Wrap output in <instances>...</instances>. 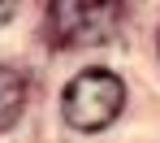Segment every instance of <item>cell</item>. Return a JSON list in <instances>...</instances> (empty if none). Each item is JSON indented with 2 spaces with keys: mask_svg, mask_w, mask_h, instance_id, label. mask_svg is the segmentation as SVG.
I'll list each match as a JSON object with an SVG mask.
<instances>
[{
  "mask_svg": "<svg viewBox=\"0 0 160 143\" xmlns=\"http://www.w3.org/2000/svg\"><path fill=\"white\" fill-rule=\"evenodd\" d=\"M0 18H13V4H0Z\"/></svg>",
  "mask_w": 160,
  "mask_h": 143,
  "instance_id": "cell-4",
  "label": "cell"
},
{
  "mask_svg": "<svg viewBox=\"0 0 160 143\" xmlns=\"http://www.w3.org/2000/svg\"><path fill=\"white\" fill-rule=\"evenodd\" d=\"M156 43H160V39H156Z\"/></svg>",
  "mask_w": 160,
  "mask_h": 143,
  "instance_id": "cell-5",
  "label": "cell"
},
{
  "mask_svg": "<svg viewBox=\"0 0 160 143\" xmlns=\"http://www.w3.org/2000/svg\"><path fill=\"white\" fill-rule=\"evenodd\" d=\"M22 109H26V74L13 65H0V135L18 126Z\"/></svg>",
  "mask_w": 160,
  "mask_h": 143,
  "instance_id": "cell-3",
  "label": "cell"
},
{
  "mask_svg": "<svg viewBox=\"0 0 160 143\" xmlns=\"http://www.w3.org/2000/svg\"><path fill=\"white\" fill-rule=\"evenodd\" d=\"M121 22V4H74V0H56L43 13V35L52 39V48H91L117 35Z\"/></svg>",
  "mask_w": 160,
  "mask_h": 143,
  "instance_id": "cell-2",
  "label": "cell"
},
{
  "mask_svg": "<svg viewBox=\"0 0 160 143\" xmlns=\"http://www.w3.org/2000/svg\"><path fill=\"white\" fill-rule=\"evenodd\" d=\"M126 109V83L112 74V69H82L78 78H69L65 95H61V113L65 121L82 130V135H95L112 126Z\"/></svg>",
  "mask_w": 160,
  "mask_h": 143,
  "instance_id": "cell-1",
  "label": "cell"
}]
</instances>
